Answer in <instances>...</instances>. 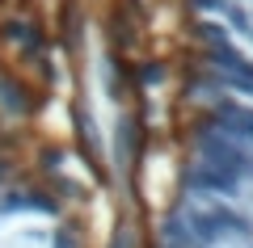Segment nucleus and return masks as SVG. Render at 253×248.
<instances>
[{"label":"nucleus","instance_id":"nucleus-1","mask_svg":"<svg viewBox=\"0 0 253 248\" xmlns=\"http://www.w3.org/2000/svg\"><path fill=\"white\" fill-rule=\"evenodd\" d=\"M194 9H203V13H219V9H232V0H190Z\"/></svg>","mask_w":253,"mask_h":248},{"label":"nucleus","instance_id":"nucleus-2","mask_svg":"<svg viewBox=\"0 0 253 248\" xmlns=\"http://www.w3.org/2000/svg\"><path fill=\"white\" fill-rule=\"evenodd\" d=\"M219 248H249V244H245V240H241V244H236V240H232V244H219Z\"/></svg>","mask_w":253,"mask_h":248}]
</instances>
